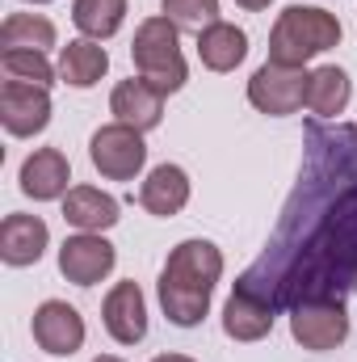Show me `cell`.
<instances>
[{
    "label": "cell",
    "instance_id": "cell-1",
    "mask_svg": "<svg viewBox=\"0 0 357 362\" xmlns=\"http://www.w3.org/2000/svg\"><path fill=\"white\" fill-rule=\"evenodd\" d=\"M311 139L307 177L294 194L269 253L240 282L265 295L273 308H294L303 299H341L357 278V173L349 181L328 173L324 148Z\"/></svg>",
    "mask_w": 357,
    "mask_h": 362
},
{
    "label": "cell",
    "instance_id": "cell-2",
    "mask_svg": "<svg viewBox=\"0 0 357 362\" xmlns=\"http://www.w3.org/2000/svg\"><path fill=\"white\" fill-rule=\"evenodd\" d=\"M219 278H223V253H219V245H210V240H181L177 249L169 253V262L160 270V282H156L164 316L177 329L202 325L206 312H210Z\"/></svg>",
    "mask_w": 357,
    "mask_h": 362
},
{
    "label": "cell",
    "instance_id": "cell-3",
    "mask_svg": "<svg viewBox=\"0 0 357 362\" xmlns=\"http://www.w3.org/2000/svg\"><path fill=\"white\" fill-rule=\"evenodd\" d=\"M341 17L315 4H290L277 13L269 30V64L282 68H307L315 55L332 51L341 42Z\"/></svg>",
    "mask_w": 357,
    "mask_h": 362
},
{
    "label": "cell",
    "instance_id": "cell-4",
    "mask_svg": "<svg viewBox=\"0 0 357 362\" xmlns=\"http://www.w3.org/2000/svg\"><path fill=\"white\" fill-rule=\"evenodd\" d=\"M131 59H135V72H139L152 89H160L164 97H169V93H181L185 81H189L185 55H181L177 25H173L164 13H160V17H147V21L135 30Z\"/></svg>",
    "mask_w": 357,
    "mask_h": 362
},
{
    "label": "cell",
    "instance_id": "cell-5",
    "mask_svg": "<svg viewBox=\"0 0 357 362\" xmlns=\"http://www.w3.org/2000/svg\"><path fill=\"white\" fill-rule=\"evenodd\" d=\"M89 160L105 181H135L143 173V165H147L143 131H135V127H126V122L97 127L92 139H89Z\"/></svg>",
    "mask_w": 357,
    "mask_h": 362
},
{
    "label": "cell",
    "instance_id": "cell-6",
    "mask_svg": "<svg viewBox=\"0 0 357 362\" xmlns=\"http://www.w3.org/2000/svg\"><path fill=\"white\" fill-rule=\"evenodd\" d=\"M290 337L311 354H328V350L345 346V337H349L345 299H303V303H294L290 308Z\"/></svg>",
    "mask_w": 357,
    "mask_h": 362
},
{
    "label": "cell",
    "instance_id": "cell-7",
    "mask_svg": "<svg viewBox=\"0 0 357 362\" xmlns=\"http://www.w3.org/2000/svg\"><path fill=\"white\" fill-rule=\"evenodd\" d=\"M307 76L303 68H282V64H261L248 81V101L253 110H261L269 118H286V114H298L303 101H307Z\"/></svg>",
    "mask_w": 357,
    "mask_h": 362
},
{
    "label": "cell",
    "instance_id": "cell-8",
    "mask_svg": "<svg viewBox=\"0 0 357 362\" xmlns=\"http://www.w3.org/2000/svg\"><path fill=\"white\" fill-rule=\"evenodd\" d=\"M118 249L101 232H76L59 245V274L76 286H97L101 278L114 274Z\"/></svg>",
    "mask_w": 357,
    "mask_h": 362
},
{
    "label": "cell",
    "instance_id": "cell-9",
    "mask_svg": "<svg viewBox=\"0 0 357 362\" xmlns=\"http://www.w3.org/2000/svg\"><path fill=\"white\" fill-rule=\"evenodd\" d=\"M30 333H34L38 350L55 354V358H72L85 346V316L63 299H47V303H38Z\"/></svg>",
    "mask_w": 357,
    "mask_h": 362
},
{
    "label": "cell",
    "instance_id": "cell-10",
    "mask_svg": "<svg viewBox=\"0 0 357 362\" xmlns=\"http://www.w3.org/2000/svg\"><path fill=\"white\" fill-rule=\"evenodd\" d=\"M0 122L8 135L30 139L42 135L51 127V93L38 85H21V81H4L0 85Z\"/></svg>",
    "mask_w": 357,
    "mask_h": 362
},
{
    "label": "cell",
    "instance_id": "cell-11",
    "mask_svg": "<svg viewBox=\"0 0 357 362\" xmlns=\"http://www.w3.org/2000/svg\"><path fill=\"white\" fill-rule=\"evenodd\" d=\"M101 320L118 346H139L147 337V299L139 282H114L101 303Z\"/></svg>",
    "mask_w": 357,
    "mask_h": 362
},
{
    "label": "cell",
    "instance_id": "cell-12",
    "mask_svg": "<svg viewBox=\"0 0 357 362\" xmlns=\"http://www.w3.org/2000/svg\"><path fill=\"white\" fill-rule=\"evenodd\" d=\"M273 316H277V308L269 303L265 295H257L253 286L236 282L231 299L223 303V333L231 341H261L273 329Z\"/></svg>",
    "mask_w": 357,
    "mask_h": 362
},
{
    "label": "cell",
    "instance_id": "cell-13",
    "mask_svg": "<svg viewBox=\"0 0 357 362\" xmlns=\"http://www.w3.org/2000/svg\"><path fill=\"white\" fill-rule=\"evenodd\" d=\"M109 114H114V122H126L135 131H156L164 118V93L152 89L143 76L118 81L109 93Z\"/></svg>",
    "mask_w": 357,
    "mask_h": 362
},
{
    "label": "cell",
    "instance_id": "cell-14",
    "mask_svg": "<svg viewBox=\"0 0 357 362\" xmlns=\"http://www.w3.org/2000/svg\"><path fill=\"white\" fill-rule=\"evenodd\" d=\"M47 245H51V228L38 215H21V211L4 215V223H0V262L4 266H17V270L38 266Z\"/></svg>",
    "mask_w": 357,
    "mask_h": 362
},
{
    "label": "cell",
    "instance_id": "cell-15",
    "mask_svg": "<svg viewBox=\"0 0 357 362\" xmlns=\"http://www.w3.org/2000/svg\"><path fill=\"white\" fill-rule=\"evenodd\" d=\"M72 165L59 148H34L21 165V194L34 198V202H55L63 198L72 185Z\"/></svg>",
    "mask_w": 357,
    "mask_h": 362
},
{
    "label": "cell",
    "instance_id": "cell-16",
    "mask_svg": "<svg viewBox=\"0 0 357 362\" xmlns=\"http://www.w3.org/2000/svg\"><path fill=\"white\" fill-rule=\"evenodd\" d=\"M189 173L181 169V165H156L147 181H143V189H139V202H143V211L147 215H156V219H173L185 211V202H189Z\"/></svg>",
    "mask_w": 357,
    "mask_h": 362
},
{
    "label": "cell",
    "instance_id": "cell-17",
    "mask_svg": "<svg viewBox=\"0 0 357 362\" xmlns=\"http://www.w3.org/2000/svg\"><path fill=\"white\" fill-rule=\"evenodd\" d=\"M63 219L76 232H109L122 215H118V198L97 189V185H72L63 194Z\"/></svg>",
    "mask_w": 357,
    "mask_h": 362
},
{
    "label": "cell",
    "instance_id": "cell-18",
    "mask_svg": "<svg viewBox=\"0 0 357 362\" xmlns=\"http://www.w3.org/2000/svg\"><path fill=\"white\" fill-rule=\"evenodd\" d=\"M349 97H353L349 72L337 68V64H324V68H315V72L307 76V101H303V105H307L320 122H332V118H341V114L349 110Z\"/></svg>",
    "mask_w": 357,
    "mask_h": 362
},
{
    "label": "cell",
    "instance_id": "cell-19",
    "mask_svg": "<svg viewBox=\"0 0 357 362\" xmlns=\"http://www.w3.org/2000/svg\"><path fill=\"white\" fill-rule=\"evenodd\" d=\"M198 59L210 72H236L248 59V34L231 21H214L198 34Z\"/></svg>",
    "mask_w": 357,
    "mask_h": 362
},
{
    "label": "cell",
    "instance_id": "cell-20",
    "mask_svg": "<svg viewBox=\"0 0 357 362\" xmlns=\"http://www.w3.org/2000/svg\"><path fill=\"white\" fill-rule=\"evenodd\" d=\"M109 72V51L92 38H72L68 47H59V81L72 89H92L101 76Z\"/></svg>",
    "mask_w": 357,
    "mask_h": 362
},
{
    "label": "cell",
    "instance_id": "cell-21",
    "mask_svg": "<svg viewBox=\"0 0 357 362\" xmlns=\"http://www.w3.org/2000/svg\"><path fill=\"white\" fill-rule=\"evenodd\" d=\"M55 21L42 13H8L0 25V51H51L55 47Z\"/></svg>",
    "mask_w": 357,
    "mask_h": 362
},
{
    "label": "cell",
    "instance_id": "cell-22",
    "mask_svg": "<svg viewBox=\"0 0 357 362\" xmlns=\"http://www.w3.org/2000/svg\"><path fill=\"white\" fill-rule=\"evenodd\" d=\"M72 21L76 30L92 38V42H105L122 30L126 21V0H72Z\"/></svg>",
    "mask_w": 357,
    "mask_h": 362
},
{
    "label": "cell",
    "instance_id": "cell-23",
    "mask_svg": "<svg viewBox=\"0 0 357 362\" xmlns=\"http://www.w3.org/2000/svg\"><path fill=\"white\" fill-rule=\"evenodd\" d=\"M0 68H4V81H21L38 89H51L59 76V68H51L42 51H0Z\"/></svg>",
    "mask_w": 357,
    "mask_h": 362
},
{
    "label": "cell",
    "instance_id": "cell-24",
    "mask_svg": "<svg viewBox=\"0 0 357 362\" xmlns=\"http://www.w3.org/2000/svg\"><path fill=\"white\" fill-rule=\"evenodd\" d=\"M160 8H164V17L177 30H193V34H202L206 25L223 21L219 17V0H160Z\"/></svg>",
    "mask_w": 357,
    "mask_h": 362
},
{
    "label": "cell",
    "instance_id": "cell-25",
    "mask_svg": "<svg viewBox=\"0 0 357 362\" xmlns=\"http://www.w3.org/2000/svg\"><path fill=\"white\" fill-rule=\"evenodd\" d=\"M236 4H240V8H248V13H261V8L273 4V0H236Z\"/></svg>",
    "mask_w": 357,
    "mask_h": 362
},
{
    "label": "cell",
    "instance_id": "cell-26",
    "mask_svg": "<svg viewBox=\"0 0 357 362\" xmlns=\"http://www.w3.org/2000/svg\"><path fill=\"white\" fill-rule=\"evenodd\" d=\"M152 362H193L189 354H160V358H152Z\"/></svg>",
    "mask_w": 357,
    "mask_h": 362
},
{
    "label": "cell",
    "instance_id": "cell-27",
    "mask_svg": "<svg viewBox=\"0 0 357 362\" xmlns=\"http://www.w3.org/2000/svg\"><path fill=\"white\" fill-rule=\"evenodd\" d=\"M92 362H122V358H114V354H101V358H92Z\"/></svg>",
    "mask_w": 357,
    "mask_h": 362
},
{
    "label": "cell",
    "instance_id": "cell-28",
    "mask_svg": "<svg viewBox=\"0 0 357 362\" xmlns=\"http://www.w3.org/2000/svg\"><path fill=\"white\" fill-rule=\"evenodd\" d=\"M25 4H51V0H25Z\"/></svg>",
    "mask_w": 357,
    "mask_h": 362
},
{
    "label": "cell",
    "instance_id": "cell-29",
    "mask_svg": "<svg viewBox=\"0 0 357 362\" xmlns=\"http://www.w3.org/2000/svg\"><path fill=\"white\" fill-rule=\"evenodd\" d=\"M353 291H357V278H353Z\"/></svg>",
    "mask_w": 357,
    "mask_h": 362
}]
</instances>
